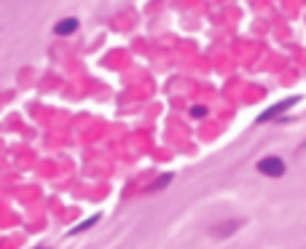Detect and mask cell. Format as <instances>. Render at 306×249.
I'll list each match as a JSON object with an SVG mask.
<instances>
[{"label":"cell","mask_w":306,"mask_h":249,"mask_svg":"<svg viewBox=\"0 0 306 249\" xmlns=\"http://www.w3.org/2000/svg\"><path fill=\"white\" fill-rule=\"evenodd\" d=\"M285 169H287V163L282 161L280 156H266V158H260V161H258V172L266 174V177H282Z\"/></svg>","instance_id":"obj_1"},{"label":"cell","mask_w":306,"mask_h":249,"mask_svg":"<svg viewBox=\"0 0 306 249\" xmlns=\"http://www.w3.org/2000/svg\"><path fill=\"white\" fill-rule=\"evenodd\" d=\"M298 99H301V97H290V99H282V102H277V105H271L269 110H263V113H260V115H258V121H260V123H266V121H274V118L280 115V113H285V110H290L293 105H298Z\"/></svg>","instance_id":"obj_2"},{"label":"cell","mask_w":306,"mask_h":249,"mask_svg":"<svg viewBox=\"0 0 306 249\" xmlns=\"http://www.w3.org/2000/svg\"><path fill=\"white\" fill-rule=\"evenodd\" d=\"M78 24H81V22L76 19V16H67V19H62V22H56L54 24V35H73V32L78 30Z\"/></svg>","instance_id":"obj_3"},{"label":"cell","mask_w":306,"mask_h":249,"mask_svg":"<svg viewBox=\"0 0 306 249\" xmlns=\"http://www.w3.org/2000/svg\"><path fill=\"white\" fill-rule=\"evenodd\" d=\"M97 220H100V214H94V217H89V220H86V223H78V225H76V228H73V230H70V236H76V233H81V230H89V225H94V223H97Z\"/></svg>","instance_id":"obj_4"},{"label":"cell","mask_w":306,"mask_h":249,"mask_svg":"<svg viewBox=\"0 0 306 249\" xmlns=\"http://www.w3.org/2000/svg\"><path fill=\"white\" fill-rule=\"evenodd\" d=\"M218 228H223V230H215V236H229L239 228V223H226V225H218Z\"/></svg>","instance_id":"obj_5"},{"label":"cell","mask_w":306,"mask_h":249,"mask_svg":"<svg viewBox=\"0 0 306 249\" xmlns=\"http://www.w3.org/2000/svg\"><path fill=\"white\" fill-rule=\"evenodd\" d=\"M169 180H172V174H164V177H161V180H158V182H156V185H153V190H161V188H164V185H167V182H169Z\"/></svg>","instance_id":"obj_6"},{"label":"cell","mask_w":306,"mask_h":249,"mask_svg":"<svg viewBox=\"0 0 306 249\" xmlns=\"http://www.w3.org/2000/svg\"><path fill=\"white\" fill-rule=\"evenodd\" d=\"M191 115H196V118H199V115H207V107H199V105L191 107Z\"/></svg>","instance_id":"obj_7"}]
</instances>
